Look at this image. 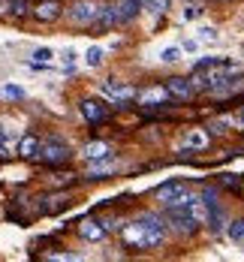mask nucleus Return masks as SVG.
<instances>
[{
    "mask_svg": "<svg viewBox=\"0 0 244 262\" xmlns=\"http://www.w3.org/2000/svg\"><path fill=\"white\" fill-rule=\"evenodd\" d=\"M73 157V151L60 142V139H49V142H39V160L49 163V166H60Z\"/></svg>",
    "mask_w": 244,
    "mask_h": 262,
    "instance_id": "obj_3",
    "label": "nucleus"
},
{
    "mask_svg": "<svg viewBox=\"0 0 244 262\" xmlns=\"http://www.w3.org/2000/svg\"><path fill=\"white\" fill-rule=\"evenodd\" d=\"M226 226H229L226 232H229V238H232V241H244V217H241V220H232V223H226Z\"/></svg>",
    "mask_w": 244,
    "mask_h": 262,
    "instance_id": "obj_23",
    "label": "nucleus"
},
{
    "mask_svg": "<svg viewBox=\"0 0 244 262\" xmlns=\"http://www.w3.org/2000/svg\"><path fill=\"white\" fill-rule=\"evenodd\" d=\"M108 6H112L115 25H127V21H133L136 15H139L142 0H115V3H108Z\"/></svg>",
    "mask_w": 244,
    "mask_h": 262,
    "instance_id": "obj_4",
    "label": "nucleus"
},
{
    "mask_svg": "<svg viewBox=\"0 0 244 262\" xmlns=\"http://www.w3.org/2000/svg\"><path fill=\"white\" fill-rule=\"evenodd\" d=\"M46 202H49V205H42V211H46V214H54V211H60V208L70 205V196H49Z\"/></svg>",
    "mask_w": 244,
    "mask_h": 262,
    "instance_id": "obj_19",
    "label": "nucleus"
},
{
    "mask_svg": "<svg viewBox=\"0 0 244 262\" xmlns=\"http://www.w3.org/2000/svg\"><path fill=\"white\" fill-rule=\"evenodd\" d=\"M163 214H166V220H172V226L181 229V232H196V229L205 223V205H202V199H199V196H190V193H184L178 202H169Z\"/></svg>",
    "mask_w": 244,
    "mask_h": 262,
    "instance_id": "obj_2",
    "label": "nucleus"
},
{
    "mask_svg": "<svg viewBox=\"0 0 244 262\" xmlns=\"http://www.w3.org/2000/svg\"><path fill=\"white\" fill-rule=\"evenodd\" d=\"M208 130L214 133V136H220V133L229 130V121H214V124H208Z\"/></svg>",
    "mask_w": 244,
    "mask_h": 262,
    "instance_id": "obj_31",
    "label": "nucleus"
},
{
    "mask_svg": "<svg viewBox=\"0 0 244 262\" xmlns=\"http://www.w3.org/2000/svg\"><path fill=\"white\" fill-rule=\"evenodd\" d=\"M33 12H36L39 21H54V18L60 15V3H57V0H42Z\"/></svg>",
    "mask_w": 244,
    "mask_h": 262,
    "instance_id": "obj_14",
    "label": "nucleus"
},
{
    "mask_svg": "<svg viewBox=\"0 0 244 262\" xmlns=\"http://www.w3.org/2000/svg\"><path fill=\"white\" fill-rule=\"evenodd\" d=\"M30 57H33V63H49V60L54 57V52H52V49H36Z\"/></svg>",
    "mask_w": 244,
    "mask_h": 262,
    "instance_id": "obj_26",
    "label": "nucleus"
},
{
    "mask_svg": "<svg viewBox=\"0 0 244 262\" xmlns=\"http://www.w3.org/2000/svg\"><path fill=\"white\" fill-rule=\"evenodd\" d=\"M103 49H100V46H94V49H87V54H84V63H87V67H91V70H97V67H100V63H103Z\"/></svg>",
    "mask_w": 244,
    "mask_h": 262,
    "instance_id": "obj_21",
    "label": "nucleus"
},
{
    "mask_svg": "<svg viewBox=\"0 0 244 262\" xmlns=\"http://www.w3.org/2000/svg\"><path fill=\"white\" fill-rule=\"evenodd\" d=\"M202 12H205V9H202L199 3H190V6H184V12H181V15H184V21H199V18H202Z\"/></svg>",
    "mask_w": 244,
    "mask_h": 262,
    "instance_id": "obj_24",
    "label": "nucleus"
},
{
    "mask_svg": "<svg viewBox=\"0 0 244 262\" xmlns=\"http://www.w3.org/2000/svg\"><path fill=\"white\" fill-rule=\"evenodd\" d=\"M27 9H30L27 0H9V12H12V15H25Z\"/></svg>",
    "mask_w": 244,
    "mask_h": 262,
    "instance_id": "obj_28",
    "label": "nucleus"
},
{
    "mask_svg": "<svg viewBox=\"0 0 244 262\" xmlns=\"http://www.w3.org/2000/svg\"><path fill=\"white\" fill-rule=\"evenodd\" d=\"M124 241H127V247H136V250L160 247L166 241V220L154 211H145L124 226Z\"/></svg>",
    "mask_w": 244,
    "mask_h": 262,
    "instance_id": "obj_1",
    "label": "nucleus"
},
{
    "mask_svg": "<svg viewBox=\"0 0 244 262\" xmlns=\"http://www.w3.org/2000/svg\"><path fill=\"white\" fill-rule=\"evenodd\" d=\"M217 39H220L217 27H199L196 30V42H217Z\"/></svg>",
    "mask_w": 244,
    "mask_h": 262,
    "instance_id": "obj_20",
    "label": "nucleus"
},
{
    "mask_svg": "<svg viewBox=\"0 0 244 262\" xmlns=\"http://www.w3.org/2000/svg\"><path fill=\"white\" fill-rule=\"evenodd\" d=\"M160 60L163 63H175V60H181V49H163Z\"/></svg>",
    "mask_w": 244,
    "mask_h": 262,
    "instance_id": "obj_27",
    "label": "nucleus"
},
{
    "mask_svg": "<svg viewBox=\"0 0 244 262\" xmlns=\"http://www.w3.org/2000/svg\"><path fill=\"white\" fill-rule=\"evenodd\" d=\"M108 154H112V151H108L106 142H87V145H84V160H91V163L108 157Z\"/></svg>",
    "mask_w": 244,
    "mask_h": 262,
    "instance_id": "obj_16",
    "label": "nucleus"
},
{
    "mask_svg": "<svg viewBox=\"0 0 244 262\" xmlns=\"http://www.w3.org/2000/svg\"><path fill=\"white\" fill-rule=\"evenodd\" d=\"M142 9L151 12V15H163L169 9V0H142Z\"/></svg>",
    "mask_w": 244,
    "mask_h": 262,
    "instance_id": "obj_18",
    "label": "nucleus"
},
{
    "mask_svg": "<svg viewBox=\"0 0 244 262\" xmlns=\"http://www.w3.org/2000/svg\"><path fill=\"white\" fill-rule=\"evenodd\" d=\"M166 91H169L172 100H181V103H184V100L193 97V81L190 79H169L166 81Z\"/></svg>",
    "mask_w": 244,
    "mask_h": 262,
    "instance_id": "obj_11",
    "label": "nucleus"
},
{
    "mask_svg": "<svg viewBox=\"0 0 244 262\" xmlns=\"http://www.w3.org/2000/svg\"><path fill=\"white\" fill-rule=\"evenodd\" d=\"M97 15H100V6L97 3H91V0H81L73 6V12H70V18L76 21V25H94L97 21Z\"/></svg>",
    "mask_w": 244,
    "mask_h": 262,
    "instance_id": "obj_8",
    "label": "nucleus"
},
{
    "mask_svg": "<svg viewBox=\"0 0 244 262\" xmlns=\"http://www.w3.org/2000/svg\"><path fill=\"white\" fill-rule=\"evenodd\" d=\"M103 94H106L112 103H130V100H136L133 88H130V84H124V81H118V79L103 81Z\"/></svg>",
    "mask_w": 244,
    "mask_h": 262,
    "instance_id": "obj_5",
    "label": "nucleus"
},
{
    "mask_svg": "<svg viewBox=\"0 0 244 262\" xmlns=\"http://www.w3.org/2000/svg\"><path fill=\"white\" fill-rule=\"evenodd\" d=\"M199 148H208V133L205 130H190L187 136H184V154L199 151Z\"/></svg>",
    "mask_w": 244,
    "mask_h": 262,
    "instance_id": "obj_13",
    "label": "nucleus"
},
{
    "mask_svg": "<svg viewBox=\"0 0 244 262\" xmlns=\"http://www.w3.org/2000/svg\"><path fill=\"white\" fill-rule=\"evenodd\" d=\"M184 193H187V184H184V181H166V184H160V187L154 190L157 202H163V205H169V202H178Z\"/></svg>",
    "mask_w": 244,
    "mask_h": 262,
    "instance_id": "obj_7",
    "label": "nucleus"
},
{
    "mask_svg": "<svg viewBox=\"0 0 244 262\" xmlns=\"http://www.w3.org/2000/svg\"><path fill=\"white\" fill-rule=\"evenodd\" d=\"M220 3H229V0H220Z\"/></svg>",
    "mask_w": 244,
    "mask_h": 262,
    "instance_id": "obj_33",
    "label": "nucleus"
},
{
    "mask_svg": "<svg viewBox=\"0 0 244 262\" xmlns=\"http://www.w3.org/2000/svg\"><path fill=\"white\" fill-rule=\"evenodd\" d=\"M241 124H244V108H241Z\"/></svg>",
    "mask_w": 244,
    "mask_h": 262,
    "instance_id": "obj_32",
    "label": "nucleus"
},
{
    "mask_svg": "<svg viewBox=\"0 0 244 262\" xmlns=\"http://www.w3.org/2000/svg\"><path fill=\"white\" fill-rule=\"evenodd\" d=\"M97 163H100V160H97ZM112 169H115V157L108 154V157H103V163H100V166H94V169L87 172V178H94V181H97V178H103V175H108Z\"/></svg>",
    "mask_w": 244,
    "mask_h": 262,
    "instance_id": "obj_17",
    "label": "nucleus"
},
{
    "mask_svg": "<svg viewBox=\"0 0 244 262\" xmlns=\"http://www.w3.org/2000/svg\"><path fill=\"white\" fill-rule=\"evenodd\" d=\"M79 235L84 238V241H103V238H106V226H103L100 220H81Z\"/></svg>",
    "mask_w": 244,
    "mask_h": 262,
    "instance_id": "obj_12",
    "label": "nucleus"
},
{
    "mask_svg": "<svg viewBox=\"0 0 244 262\" xmlns=\"http://www.w3.org/2000/svg\"><path fill=\"white\" fill-rule=\"evenodd\" d=\"M205 226H208V232H211V235L223 232V226H226V211H223L220 202L211 205V208H205Z\"/></svg>",
    "mask_w": 244,
    "mask_h": 262,
    "instance_id": "obj_10",
    "label": "nucleus"
},
{
    "mask_svg": "<svg viewBox=\"0 0 244 262\" xmlns=\"http://www.w3.org/2000/svg\"><path fill=\"white\" fill-rule=\"evenodd\" d=\"M220 187H232V190H238V187H241V175H235V172L220 175Z\"/></svg>",
    "mask_w": 244,
    "mask_h": 262,
    "instance_id": "obj_25",
    "label": "nucleus"
},
{
    "mask_svg": "<svg viewBox=\"0 0 244 262\" xmlns=\"http://www.w3.org/2000/svg\"><path fill=\"white\" fill-rule=\"evenodd\" d=\"M6 142H9V133H6V127H0V160L9 157V151H6Z\"/></svg>",
    "mask_w": 244,
    "mask_h": 262,
    "instance_id": "obj_30",
    "label": "nucleus"
},
{
    "mask_svg": "<svg viewBox=\"0 0 244 262\" xmlns=\"http://www.w3.org/2000/svg\"><path fill=\"white\" fill-rule=\"evenodd\" d=\"M169 103H172V97H169L166 88H148V91L139 94V105L142 108H163V105H169Z\"/></svg>",
    "mask_w": 244,
    "mask_h": 262,
    "instance_id": "obj_6",
    "label": "nucleus"
},
{
    "mask_svg": "<svg viewBox=\"0 0 244 262\" xmlns=\"http://www.w3.org/2000/svg\"><path fill=\"white\" fill-rule=\"evenodd\" d=\"M81 115L87 124H103L108 118V105H103L100 100H81Z\"/></svg>",
    "mask_w": 244,
    "mask_h": 262,
    "instance_id": "obj_9",
    "label": "nucleus"
},
{
    "mask_svg": "<svg viewBox=\"0 0 244 262\" xmlns=\"http://www.w3.org/2000/svg\"><path fill=\"white\" fill-rule=\"evenodd\" d=\"M18 154L25 160H39V139L36 136H25L21 145H18Z\"/></svg>",
    "mask_w": 244,
    "mask_h": 262,
    "instance_id": "obj_15",
    "label": "nucleus"
},
{
    "mask_svg": "<svg viewBox=\"0 0 244 262\" xmlns=\"http://www.w3.org/2000/svg\"><path fill=\"white\" fill-rule=\"evenodd\" d=\"M199 199H202V205H205V208H211V205H217V202H220V190H217V187H205Z\"/></svg>",
    "mask_w": 244,
    "mask_h": 262,
    "instance_id": "obj_22",
    "label": "nucleus"
},
{
    "mask_svg": "<svg viewBox=\"0 0 244 262\" xmlns=\"http://www.w3.org/2000/svg\"><path fill=\"white\" fill-rule=\"evenodd\" d=\"M3 97H9V100H21L25 91H21L18 84H6V88H3Z\"/></svg>",
    "mask_w": 244,
    "mask_h": 262,
    "instance_id": "obj_29",
    "label": "nucleus"
}]
</instances>
